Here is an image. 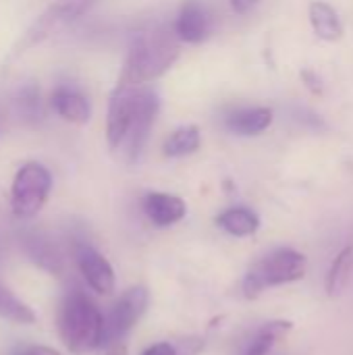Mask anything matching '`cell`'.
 <instances>
[{
	"mask_svg": "<svg viewBox=\"0 0 353 355\" xmlns=\"http://www.w3.org/2000/svg\"><path fill=\"white\" fill-rule=\"evenodd\" d=\"M94 4H98V0H54L21 35V40L15 44L12 52L8 54L10 60L19 58L21 54H25L27 50H31L33 46L42 44L44 40L52 37L54 33H58L60 29H64L67 25H71L73 21H77L79 17H83Z\"/></svg>",
	"mask_w": 353,
	"mask_h": 355,
	"instance_id": "4",
	"label": "cell"
},
{
	"mask_svg": "<svg viewBox=\"0 0 353 355\" xmlns=\"http://www.w3.org/2000/svg\"><path fill=\"white\" fill-rule=\"evenodd\" d=\"M52 191V173L42 162H25L15 173L10 185V210L17 218H33L48 202Z\"/></svg>",
	"mask_w": 353,
	"mask_h": 355,
	"instance_id": "5",
	"label": "cell"
},
{
	"mask_svg": "<svg viewBox=\"0 0 353 355\" xmlns=\"http://www.w3.org/2000/svg\"><path fill=\"white\" fill-rule=\"evenodd\" d=\"M158 108H160L158 94L154 89L141 85L137 89V106H135V114H133L129 133H127V137L119 150V152H123L127 162H137V158L141 156L146 141L150 137V131L154 127Z\"/></svg>",
	"mask_w": 353,
	"mask_h": 355,
	"instance_id": "8",
	"label": "cell"
},
{
	"mask_svg": "<svg viewBox=\"0 0 353 355\" xmlns=\"http://www.w3.org/2000/svg\"><path fill=\"white\" fill-rule=\"evenodd\" d=\"M17 355H60L56 349L52 347H44V345H31V347H25L21 349Z\"/></svg>",
	"mask_w": 353,
	"mask_h": 355,
	"instance_id": "23",
	"label": "cell"
},
{
	"mask_svg": "<svg viewBox=\"0 0 353 355\" xmlns=\"http://www.w3.org/2000/svg\"><path fill=\"white\" fill-rule=\"evenodd\" d=\"M150 304V293L146 287L137 285L127 289L104 316V345L123 341L125 335L139 322Z\"/></svg>",
	"mask_w": 353,
	"mask_h": 355,
	"instance_id": "6",
	"label": "cell"
},
{
	"mask_svg": "<svg viewBox=\"0 0 353 355\" xmlns=\"http://www.w3.org/2000/svg\"><path fill=\"white\" fill-rule=\"evenodd\" d=\"M202 146V133L196 125H185V127H179L175 129L164 146H162V152L164 156L169 158H181V156H189L193 152H198Z\"/></svg>",
	"mask_w": 353,
	"mask_h": 355,
	"instance_id": "18",
	"label": "cell"
},
{
	"mask_svg": "<svg viewBox=\"0 0 353 355\" xmlns=\"http://www.w3.org/2000/svg\"><path fill=\"white\" fill-rule=\"evenodd\" d=\"M310 23L314 33L325 42H339L345 33L337 10L322 0H314L310 4Z\"/></svg>",
	"mask_w": 353,
	"mask_h": 355,
	"instance_id": "15",
	"label": "cell"
},
{
	"mask_svg": "<svg viewBox=\"0 0 353 355\" xmlns=\"http://www.w3.org/2000/svg\"><path fill=\"white\" fill-rule=\"evenodd\" d=\"M106 355H129V354H127V345H125L123 341H117V343L108 345V349H106Z\"/></svg>",
	"mask_w": 353,
	"mask_h": 355,
	"instance_id": "25",
	"label": "cell"
},
{
	"mask_svg": "<svg viewBox=\"0 0 353 355\" xmlns=\"http://www.w3.org/2000/svg\"><path fill=\"white\" fill-rule=\"evenodd\" d=\"M173 25L185 44H200L210 33V17L200 0H185Z\"/></svg>",
	"mask_w": 353,
	"mask_h": 355,
	"instance_id": "11",
	"label": "cell"
},
{
	"mask_svg": "<svg viewBox=\"0 0 353 355\" xmlns=\"http://www.w3.org/2000/svg\"><path fill=\"white\" fill-rule=\"evenodd\" d=\"M141 210L148 216V220L154 227H173L179 220L185 218L187 214V204L173 193H162V191H152L146 193L141 200Z\"/></svg>",
	"mask_w": 353,
	"mask_h": 355,
	"instance_id": "10",
	"label": "cell"
},
{
	"mask_svg": "<svg viewBox=\"0 0 353 355\" xmlns=\"http://www.w3.org/2000/svg\"><path fill=\"white\" fill-rule=\"evenodd\" d=\"M23 245H25V252L29 254V258L42 270H46L50 275H58L62 270V258L50 239H46L42 235H27Z\"/></svg>",
	"mask_w": 353,
	"mask_h": 355,
	"instance_id": "17",
	"label": "cell"
},
{
	"mask_svg": "<svg viewBox=\"0 0 353 355\" xmlns=\"http://www.w3.org/2000/svg\"><path fill=\"white\" fill-rule=\"evenodd\" d=\"M177 355H198L200 352H204V339L202 337H185L177 343H173Z\"/></svg>",
	"mask_w": 353,
	"mask_h": 355,
	"instance_id": "21",
	"label": "cell"
},
{
	"mask_svg": "<svg viewBox=\"0 0 353 355\" xmlns=\"http://www.w3.org/2000/svg\"><path fill=\"white\" fill-rule=\"evenodd\" d=\"M58 333L71 354H89L104 345V316L85 293L73 291L60 304Z\"/></svg>",
	"mask_w": 353,
	"mask_h": 355,
	"instance_id": "2",
	"label": "cell"
},
{
	"mask_svg": "<svg viewBox=\"0 0 353 355\" xmlns=\"http://www.w3.org/2000/svg\"><path fill=\"white\" fill-rule=\"evenodd\" d=\"M50 106L54 108V112L60 119H64L73 125H85L92 116V106H89L87 98L71 87L54 89L50 96Z\"/></svg>",
	"mask_w": 353,
	"mask_h": 355,
	"instance_id": "12",
	"label": "cell"
},
{
	"mask_svg": "<svg viewBox=\"0 0 353 355\" xmlns=\"http://www.w3.org/2000/svg\"><path fill=\"white\" fill-rule=\"evenodd\" d=\"M308 272V260L304 254L291 250V248H279L258 260L243 279V295L248 300L260 297L266 289L298 283Z\"/></svg>",
	"mask_w": 353,
	"mask_h": 355,
	"instance_id": "3",
	"label": "cell"
},
{
	"mask_svg": "<svg viewBox=\"0 0 353 355\" xmlns=\"http://www.w3.org/2000/svg\"><path fill=\"white\" fill-rule=\"evenodd\" d=\"M141 85H131L125 81H117L110 100H108V112H106V144L112 152H119L133 114H135V106H137V89Z\"/></svg>",
	"mask_w": 353,
	"mask_h": 355,
	"instance_id": "7",
	"label": "cell"
},
{
	"mask_svg": "<svg viewBox=\"0 0 353 355\" xmlns=\"http://www.w3.org/2000/svg\"><path fill=\"white\" fill-rule=\"evenodd\" d=\"M352 270H353V248H343L337 258L333 260L329 275H327V295L329 297H339L350 281H352Z\"/></svg>",
	"mask_w": 353,
	"mask_h": 355,
	"instance_id": "19",
	"label": "cell"
},
{
	"mask_svg": "<svg viewBox=\"0 0 353 355\" xmlns=\"http://www.w3.org/2000/svg\"><path fill=\"white\" fill-rule=\"evenodd\" d=\"M258 4V0H231V6H233V10L235 12H239V15H246V12H250L254 6Z\"/></svg>",
	"mask_w": 353,
	"mask_h": 355,
	"instance_id": "24",
	"label": "cell"
},
{
	"mask_svg": "<svg viewBox=\"0 0 353 355\" xmlns=\"http://www.w3.org/2000/svg\"><path fill=\"white\" fill-rule=\"evenodd\" d=\"M141 355H177V349L171 341H160V343H154L148 349H144Z\"/></svg>",
	"mask_w": 353,
	"mask_h": 355,
	"instance_id": "22",
	"label": "cell"
},
{
	"mask_svg": "<svg viewBox=\"0 0 353 355\" xmlns=\"http://www.w3.org/2000/svg\"><path fill=\"white\" fill-rule=\"evenodd\" d=\"M0 318L15 324H35V312L0 283Z\"/></svg>",
	"mask_w": 353,
	"mask_h": 355,
	"instance_id": "20",
	"label": "cell"
},
{
	"mask_svg": "<svg viewBox=\"0 0 353 355\" xmlns=\"http://www.w3.org/2000/svg\"><path fill=\"white\" fill-rule=\"evenodd\" d=\"M227 129L235 135H260L273 125V110L266 106H254V108H241L227 116L225 121Z\"/></svg>",
	"mask_w": 353,
	"mask_h": 355,
	"instance_id": "13",
	"label": "cell"
},
{
	"mask_svg": "<svg viewBox=\"0 0 353 355\" xmlns=\"http://www.w3.org/2000/svg\"><path fill=\"white\" fill-rule=\"evenodd\" d=\"M75 260L79 266V272L83 277V281L87 283V287L92 291H96L98 295H110L114 291V270L110 266V262L92 245H77L75 250Z\"/></svg>",
	"mask_w": 353,
	"mask_h": 355,
	"instance_id": "9",
	"label": "cell"
},
{
	"mask_svg": "<svg viewBox=\"0 0 353 355\" xmlns=\"http://www.w3.org/2000/svg\"><path fill=\"white\" fill-rule=\"evenodd\" d=\"M216 225L233 237H250L260 229V218L254 210L237 206L221 212L216 216Z\"/></svg>",
	"mask_w": 353,
	"mask_h": 355,
	"instance_id": "16",
	"label": "cell"
},
{
	"mask_svg": "<svg viewBox=\"0 0 353 355\" xmlns=\"http://www.w3.org/2000/svg\"><path fill=\"white\" fill-rule=\"evenodd\" d=\"M291 329L293 324L289 320H270L258 327L246 341L243 352L239 355H268L283 337L291 333Z\"/></svg>",
	"mask_w": 353,
	"mask_h": 355,
	"instance_id": "14",
	"label": "cell"
},
{
	"mask_svg": "<svg viewBox=\"0 0 353 355\" xmlns=\"http://www.w3.org/2000/svg\"><path fill=\"white\" fill-rule=\"evenodd\" d=\"M181 54V37L175 25H156L135 35L127 52L119 81L146 85L162 77Z\"/></svg>",
	"mask_w": 353,
	"mask_h": 355,
	"instance_id": "1",
	"label": "cell"
}]
</instances>
